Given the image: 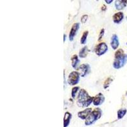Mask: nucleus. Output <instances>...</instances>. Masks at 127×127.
I'll return each mask as SVG.
<instances>
[{"mask_svg":"<svg viewBox=\"0 0 127 127\" xmlns=\"http://www.w3.org/2000/svg\"><path fill=\"white\" fill-rule=\"evenodd\" d=\"M104 33H105V29L103 28V29H102L101 30H100V31L99 35H98V41H100L102 39L103 36H104Z\"/></svg>","mask_w":127,"mask_h":127,"instance_id":"obj_21","label":"nucleus"},{"mask_svg":"<svg viewBox=\"0 0 127 127\" xmlns=\"http://www.w3.org/2000/svg\"><path fill=\"white\" fill-rule=\"evenodd\" d=\"M79 26H80V24H79V22H76L71 27V29L69 32V35L70 41H72L74 40V38L76 35L77 32L79 29Z\"/></svg>","mask_w":127,"mask_h":127,"instance_id":"obj_7","label":"nucleus"},{"mask_svg":"<svg viewBox=\"0 0 127 127\" xmlns=\"http://www.w3.org/2000/svg\"><path fill=\"white\" fill-rule=\"evenodd\" d=\"M80 74L78 71H72L67 78V83L70 85L74 86L79 83Z\"/></svg>","mask_w":127,"mask_h":127,"instance_id":"obj_4","label":"nucleus"},{"mask_svg":"<svg viewBox=\"0 0 127 127\" xmlns=\"http://www.w3.org/2000/svg\"><path fill=\"white\" fill-rule=\"evenodd\" d=\"M124 19V14L123 12H119L114 13L113 16V21L115 24H120Z\"/></svg>","mask_w":127,"mask_h":127,"instance_id":"obj_11","label":"nucleus"},{"mask_svg":"<svg viewBox=\"0 0 127 127\" xmlns=\"http://www.w3.org/2000/svg\"><path fill=\"white\" fill-rule=\"evenodd\" d=\"M106 10H107V7H106V6H105V4H103L101 7V10L102 11H103V12H105Z\"/></svg>","mask_w":127,"mask_h":127,"instance_id":"obj_23","label":"nucleus"},{"mask_svg":"<svg viewBox=\"0 0 127 127\" xmlns=\"http://www.w3.org/2000/svg\"><path fill=\"white\" fill-rule=\"evenodd\" d=\"M88 31H85L83 32L82 36L81 37V39H80V43H81V45H85L87 42V37H88Z\"/></svg>","mask_w":127,"mask_h":127,"instance_id":"obj_17","label":"nucleus"},{"mask_svg":"<svg viewBox=\"0 0 127 127\" xmlns=\"http://www.w3.org/2000/svg\"></svg>","mask_w":127,"mask_h":127,"instance_id":"obj_27","label":"nucleus"},{"mask_svg":"<svg viewBox=\"0 0 127 127\" xmlns=\"http://www.w3.org/2000/svg\"><path fill=\"white\" fill-rule=\"evenodd\" d=\"M92 112V109L88 107V108H86L85 109L78 112V116L81 120H86Z\"/></svg>","mask_w":127,"mask_h":127,"instance_id":"obj_9","label":"nucleus"},{"mask_svg":"<svg viewBox=\"0 0 127 127\" xmlns=\"http://www.w3.org/2000/svg\"><path fill=\"white\" fill-rule=\"evenodd\" d=\"M119 45H120V41H119V38L118 36H117V34H114L112 36L111 39V46L112 47L113 50H117V48H118Z\"/></svg>","mask_w":127,"mask_h":127,"instance_id":"obj_10","label":"nucleus"},{"mask_svg":"<svg viewBox=\"0 0 127 127\" xmlns=\"http://www.w3.org/2000/svg\"><path fill=\"white\" fill-rule=\"evenodd\" d=\"M108 50V46L105 42H101L95 47V53L98 56H102Z\"/></svg>","mask_w":127,"mask_h":127,"instance_id":"obj_5","label":"nucleus"},{"mask_svg":"<svg viewBox=\"0 0 127 127\" xmlns=\"http://www.w3.org/2000/svg\"><path fill=\"white\" fill-rule=\"evenodd\" d=\"M113 81V78L112 77H109L107 79H105V81H104V85H103V87L104 89H107L109 87L110 84Z\"/></svg>","mask_w":127,"mask_h":127,"instance_id":"obj_18","label":"nucleus"},{"mask_svg":"<svg viewBox=\"0 0 127 127\" xmlns=\"http://www.w3.org/2000/svg\"></svg>","mask_w":127,"mask_h":127,"instance_id":"obj_26","label":"nucleus"},{"mask_svg":"<svg viewBox=\"0 0 127 127\" xmlns=\"http://www.w3.org/2000/svg\"><path fill=\"white\" fill-rule=\"evenodd\" d=\"M94 97H92L83 88L80 89L77 97V105L79 107H86L88 108L94 101Z\"/></svg>","mask_w":127,"mask_h":127,"instance_id":"obj_1","label":"nucleus"},{"mask_svg":"<svg viewBox=\"0 0 127 127\" xmlns=\"http://www.w3.org/2000/svg\"><path fill=\"white\" fill-rule=\"evenodd\" d=\"M105 101V97L102 93H98L94 97L93 104L95 106H98L103 104Z\"/></svg>","mask_w":127,"mask_h":127,"instance_id":"obj_8","label":"nucleus"},{"mask_svg":"<svg viewBox=\"0 0 127 127\" xmlns=\"http://www.w3.org/2000/svg\"><path fill=\"white\" fill-rule=\"evenodd\" d=\"M113 1V0H105V2L107 3V4H111Z\"/></svg>","mask_w":127,"mask_h":127,"instance_id":"obj_24","label":"nucleus"},{"mask_svg":"<svg viewBox=\"0 0 127 127\" xmlns=\"http://www.w3.org/2000/svg\"><path fill=\"white\" fill-rule=\"evenodd\" d=\"M127 62V54H124L123 56L118 58H114L113 63V67L116 69H119L123 67Z\"/></svg>","mask_w":127,"mask_h":127,"instance_id":"obj_3","label":"nucleus"},{"mask_svg":"<svg viewBox=\"0 0 127 127\" xmlns=\"http://www.w3.org/2000/svg\"><path fill=\"white\" fill-rule=\"evenodd\" d=\"M88 15H83L81 17V23L83 24H85L86 22L88 20Z\"/></svg>","mask_w":127,"mask_h":127,"instance_id":"obj_22","label":"nucleus"},{"mask_svg":"<svg viewBox=\"0 0 127 127\" xmlns=\"http://www.w3.org/2000/svg\"><path fill=\"white\" fill-rule=\"evenodd\" d=\"M127 110L126 108H121L119 109L117 112V118L118 120H121L124 117L125 114H127Z\"/></svg>","mask_w":127,"mask_h":127,"instance_id":"obj_16","label":"nucleus"},{"mask_svg":"<svg viewBox=\"0 0 127 127\" xmlns=\"http://www.w3.org/2000/svg\"><path fill=\"white\" fill-rule=\"evenodd\" d=\"M71 65H72V67L74 69H78V68L79 67V64L80 62V61L79 59V57L77 55L74 54V55H72L71 58Z\"/></svg>","mask_w":127,"mask_h":127,"instance_id":"obj_13","label":"nucleus"},{"mask_svg":"<svg viewBox=\"0 0 127 127\" xmlns=\"http://www.w3.org/2000/svg\"><path fill=\"white\" fill-rule=\"evenodd\" d=\"M102 111L98 107L94 109L92 112L90 113V114L88 116V117L85 120V123L86 125L89 126L94 124L95 121L100 118V117L102 116Z\"/></svg>","mask_w":127,"mask_h":127,"instance_id":"obj_2","label":"nucleus"},{"mask_svg":"<svg viewBox=\"0 0 127 127\" xmlns=\"http://www.w3.org/2000/svg\"><path fill=\"white\" fill-rule=\"evenodd\" d=\"M127 5V1L126 0H117L114 3L116 9L118 10H121L124 9Z\"/></svg>","mask_w":127,"mask_h":127,"instance_id":"obj_12","label":"nucleus"},{"mask_svg":"<svg viewBox=\"0 0 127 127\" xmlns=\"http://www.w3.org/2000/svg\"><path fill=\"white\" fill-rule=\"evenodd\" d=\"M90 71H91V67L88 64H83L79 65L77 69V71L79 72L80 76L81 77H85L90 72Z\"/></svg>","mask_w":127,"mask_h":127,"instance_id":"obj_6","label":"nucleus"},{"mask_svg":"<svg viewBox=\"0 0 127 127\" xmlns=\"http://www.w3.org/2000/svg\"><path fill=\"white\" fill-rule=\"evenodd\" d=\"M79 90H80V89H79V87H74L72 88V90H71V97H72V98H76L77 93Z\"/></svg>","mask_w":127,"mask_h":127,"instance_id":"obj_19","label":"nucleus"},{"mask_svg":"<svg viewBox=\"0 0 127 127\" xmlns=\"http://www.w3.org/2000/svg\"><path fill=\"white\" fill-rule=\"evenodd\" d=\"M89 52V50L88 48V46H85L81 48L79 52V57L81 59H84V58L87 57L88 55V53Z\"/></svg>","mask_w":127,"mask_h":127,"instance_id":"obj_15","label":"nucleus"},{"mask_svg":"<svg viewBox=\"0 0 127 127\" xmlns=\"http://www.w3.org/2000/svg\"><path fill=\"white\" fill-rule=\"evenodd\" d=\"M124 54H125V52L123 49H118L116 52H115V54H114V58L120 57L123 56Z\"/></svg>","mask_w":127,"mask_h":127,"instance_id":"obj_20","label":"nucleus"},{"mask_svg":"<svg viewBox=\"0 0 127 127\" xmlns=\"http://www.w3.org/2000/svg\"><path fill=\"white\" fill-rule=\"evenodd\" d=\"M72 114L69 112H65L64 117V127H67L71 122Z\"/></svg>","mask_w":127,"mask_h":127,"instance_id":"obj_14","label":"nucleus"},{"mask_svg":"<svg viewBox=\"0 0 127 127\" xmlns=\"http://www.w3.org/2000/svg\"><path fill=\"white\" fill-rule=\"evenodd\" d=\"M65 38H66V35L64 34V42L65 41Z\"/></svg>","mask_w":127,"mask_h":127,"instance_id":"obj_25","label":"nucleus"}]
</instances>
